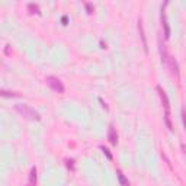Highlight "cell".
I'll list each match as a JSON object with an SVG mask.
<instances>
[{"mask_svg":"<svg viewBox=\"0 0 186 186\" xmlns=\"http://www.w3.org/2000/svg\"><path fill=\"white\" fill-rule=\"evenodd\" d=\"M164 122L169 128V131H173V125H172V121H170V112H166L164 114Z\"/></svg>","mask_w":186,"mask_h":186,"instance_id":"cell-12","label":"cell"},{"mask_svg":"<svg viewBox=\"0 0 186 186\" xmlns=\"http://www.w3.org/2000/svg\"><path fill=\"white\" fill-rule=\"evenodd\" d=\"M0 95L3 97H19L21 95L19 93H16V92H7V90H2L0 92Z\"/></svg>","mask_w":186,"mask_h":186,"instance_id":"cell-11","label":"cell"},{"mask_svg":"<svg viewBox=\"0 0 186 186\" xmlns=\"http://www.w3.org/2000/svg\"><path fill=\"white\" fill-rule=\"evenodd\" d=\"M37 185V167H32L29 173V186Z\"/></svg>","mask_w":186,"mask_h":186,"instance_id":"cell-10","label":"cell"},{"mask_svg":"<svg viewBox=\"0 0 186 186\" xmlns=\"http://www.w3.org/2000/svg\"><path fill=\"white\" fill-rule=\"evenodd\" d=\"M108 138H109V143L112 144V145H116V144H118V134H116V131H115V128L112 127V125L109 127Z\"/></svg>","mask_w":186,"mask_h":186,"instance_id":"cell-7","label":"cell"},{"mask_svg":"<svg viewBox=\"0 0 186 186\" xmlns=\"http://www.w3.org/2000/svg\"><path fill=\"white\" fill-rule=\"evenodd\" d=\"M86 9H87V13H93V6H92V3H86Z\"/></svg>","mask_w":186,"mask_h":186,"instance_id":"cell-16","label":"cell"},{"mask_svg":"<svg viewBox=\"0 0 186 186\" xmlns=\"http://www.w3.org/2000/svg\"><path fill=\"white\" fill-rule=\"evenodd\" d=\"M99 102H100V103H102V106H103L105 109H108V106H106V103H105V102H103V99H102V97H99Z\"/></svg>","mask_w":186,"mask_h":186,"instance_id":"cell-17","label":"cell"},{"mask_svg":"<svg viewBox=\"0 0 186 186\" xmlns=\"http://www.w3.org/2000/svg\"><path fill=\"white\" fill-rule=\"evenodd\" d=\"M182 121H183V125H185V130H186V110L182 109Z\"/></svg>","mask_w":186,"mask_h":186,"instance_id":"cell-15","label":"cell"},{"mask_svg":"<svg viewBox=\"0 0 186 186\" xmlns=\"http://www.w3.org/2000/svg\"><path fill=\"white\" fill-rule=\"evenodd\" d=\"M160 54H161V61L164 64H167L169 55H167V51H166V45L164 44H161V41H160Z\"/></svg>","mask_w":186,"mask_h":186,"instance_id":"cell-9","label":"cell"},{"mask_svg":"<svg viewBox=\"0 0 186 186\" xmlns=\"http://www.w3.org/2000/svg\"><path fill=\"white\" fill-rule=\"evenodd\" d=\"M157 92H159V96H160V100L163 103V106H164L166 112H170V102H169V97H167L166 92L161 89L160 86H157Z\"/></svg>","mask_w":186,"mask_h":186,"instance_id":"cell-3","label":"cell"},{"mask_svg":"<svg viewBox=\"0 0 186 186\" xmlns=\"http://www.w3.org/2000/svg\"><path fill=\"white\" fill-rule=\"evenodd\" d=\"M116 176H118V180H119V183H121V186H130L128 179L125 178V174H124L121 170H116Z\"/></svg>","mask_w":186,"mask_h":186,"instance_id":"cell-8","label":"cell"},{"mask_svg":"<svg viewBox=\"0 0 186 186\" xmlns=\"http://www.w3.org/2000/svg\"><path fill=\"white\" fill-rule=\"evenodd\" d=\"M160 17H161V25H163V29H164V38L169 39L170 38V26H169V23H167V17H166V13H164L163 9H161Z\"/></svg>","mask_w":186,"mask_h":186,"instance_id":"cell-4","label":"cell"},{"mask_svg":"<svg viewBox=\"0 0 186 186\" xmlns=\"http://www.w3.org/2000/svg\"><path fill=\"white\" fill-rule=\"evenodd\" d=\"M29 9L32 10V13H39V7L37 6V4H34V3L29 4Z\"/></svg>","mask_w":186,"mask_h":186,"instance_id":"cell-14","label":"cell"},{"mask_svg":"<svg viewBox=\"0 0 186 186\" xmlns=\"http://www.w3.org/2000/svg\"><path fill=\"white\" fill-rule=\"evenodd\" d=\"M167 66L170 67V71H172V74H174V76H179L178 63H176V60H174L173 57H170V55H169V60H167Z\"/></svg>","mask_w":186,"mask_h":186,"instance_id":"cell-6","label":"cell"},{"mask_svg":"<svg viewBox=\"0 0 186 186\" xmlns=\"http://www.w3.org/2000/svg\"><path fill=\"white\" fill-rule=\"evenodd\" d=\"M100 150H102V151H103V154H105V156L108 157L109 160H112V159H114V157H112V154H110V153H109V150H108V148H106V147H103V145H100Z\"/></svg>","mask_w":186,"mask_h":186,"instance_id":"cell-13","label":"cell"},{"mask_svg":"<svg viewBox=\"0 0 186 186\" xmlns=\"http://www.w3.org/2000/svg\"><path fill=\"white\" fill-rule=\"evenodd\" d=\"M138 31H140L141 41H143L144 51H145V52H148V44H147V38H145V32H144V26H143V21H141V19H138Z\"/></svg>","mask_w":186,"mask_h":186,"instance_id":"cell-5","label":"cell"},{"mask_svg":"<svg viewBox=\"0 0 186 186\" xmlns=\"http://www.w3.org/2000/svg\"><path fill=\"white\" fill-rule=\"evenodd\" d=\"M15 109L26 119H31V121H41V115H39L34 108H31L29 105L19 103V105H15Z\"/></svg>","mask_w":186,"mask_h":186,"instance_id":"cell-1","label":"cell"},{"mask_svg":"<svg viewBox=\"0 0 186 186\" xmlns=\"http://www.w3.org/2000/svg\"><path fill=\"white\" fill-rule=\"evenodd\" d=\"M45 81H46V85L50 86V87L54 90V92L64 93V85H63V81L60 80L58 77H55V76H46Z\"/></svg>","mask_w":186,"mask_h":186,"instance_id":"cell-2","label":"cell"}]
</instances>
